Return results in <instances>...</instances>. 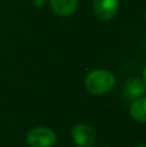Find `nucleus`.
Instances as JSON below:
<instances>
[{
  "label": "nucleus",
  "instance_id": "nucleus-1",
  "mask_svg": "<svg viewBox=\"0 0 146 147\" xmlns=\"http://www.w3.org/2000/svg\"><path fill=\"white\" fill-rule=\"evenodd\" d=\"M115 85V76L107 70H95L85 78V88L92 94H103Z\"/></svg>",
  "mask_w": 146,
  "mask_h": 147
},
{
  "label": "nucleus",
  "instance_id": "nucleus-10",
  "mask_svg": "<svg viewBox=\"0 0 146 147\" xmlns=\"http://www.w3.org/2000/svg\"><path fill=\"white\" fill-rule=\"evenodd\" d=\"M137 147H146V145H140V146H137Z\"/></svg>",
  "mask_w": 146,
  "mask_h": 147
},
{
  "label": "nucleus",
  "instance_id": "nucleus-8",
  "mask_svg": "<svg viewBox=\"0 0 146 147\" xmlns=\"http://www.w3.org/2000/svg\"><path fill=\"white\" fill-rule=\"evenodd\" d=\"M34 3H35V5H38L39 7V5H41L44 3V0H34Z\"/></svg>",
  "mask_w": 146,
  "mask_h": 147
},
{
  "label": "nucleus",
  "instance_id": "nucleus-3",
  "mask_svg": "<svg viewBox=\"0 0 146 147\" xmlns=\"http://www.w3.org/2000/svg\"><path fill=\"white\" fill-rule=\"evenodd\" d=\"M72 140L79 147H92L96 142V133L87 124H76L71 130Z\"/></svg>",
  "mask_w": 146,
  "mask_h": 147
},
{
  "label": "nucleus",
  "instance_id": "nucleus-4",
  "mask_svg": "<svg viewBox=\"0 0 146 147\" xmlns=\"http://www.w3.org/2000/svg\"><path fill=\"white\" fill-rule=\"evenodd\" d=\"M119 9V0H93V10L101 21H111Z\"/></svg>",
  "mask_w": 146,
  "mask_h": 147
},
{
  "label": "nucleus",
  "instance_id": "nucleus-9",
  "mask_svg": "<svg viewBox=\"0 0 146 147\" xmlns=\"http://www.w3.org/2000/svg\"><path fill=\"white\" fill-rule=\"evenodd\" d=\"M144 83H145V85H146V67H145V70H144Z\"/></svg>",
  "mask_w": 146,
  "mask_h": 147
},
{
  "label": "nucleus",
  "instance_id": "nucleus-6",
  "mask_svg": "<svg viewBox=\"0 0 146 147\" xmlns=\"http://www.w3.org/2000/svg\"><path fill=\"white\" fill-rule=\"evenodd\" d=\"M126 94L128 98H140L144 96V93L146 92V85L144 83V80L139 78H131L127 80L126 83Z\"/></svg>",
  "mask_w": 146,
  "mask_h": 147
},
{
  "label": "nucleus",
  "instance_id": "nucleus-7",
  "mask_svg": "<svg viewBox=\"0 0 146 147\" xmlns=\"http://www.w3.org/2000/svg\"><path fill=\"white\" fill-rule=\"evenodd\" d=\"M131 115L137 121L146 123V97H140L135 99L131 106Z\"/></svg>",
  "mask_w": 146,
  "mask_h": 147
},
{
  "label": "nucleus",
  "instance_id": "nucleus-2",
  "mask_svg": "<svg viewBox=\"0 0 146 147\" xmlns=\"http://www.w3.org/2000/svg\"><path fill=\"white\" fill-rule=\"evenodd\" d=\"M56 140V133L47 127H36L27 133V143L30 147H52Z\"/></svg>",
  "mask_w": 146,
  "mask_h": 147
},
{
  "label": "nucleus",
  "instance_id": "nucleus-5",
  "mask_svg": "<svg viewBox=\"0 0 146 147\" xmlns=\"http://www.w3.org/2000/svg\"><path fill=\"white\" fill-rule=\"evenodd\" d=\"M49 4L56 14L67 17L75 12L78 0H49Z\"/></svg>",
  "mask_w": 146,
  "mask_h": 147
}]
</instances>
